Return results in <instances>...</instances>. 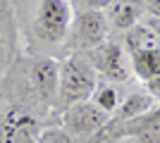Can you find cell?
Returning <instances> with one entry per match:
<instances>
[{
    "mask_svg": "<svg viewBox=\"0 0 160 143\" xmlns=\"http://www.w3.org/2000/svg\"><path fill=\"white\" fill-rule=\"evenodd\" d=\"M91 102H96L103 112L112 115L117 110V105H120V95H117V91L112 86H96L93 95H91Z\"/></svg>",
    "mask_w": 160,
    "mask_h": 143,
    "instance_id": "10",
    "label": "cell"
},
{
    "mask_svg": "<svg viewBox=\"0 0 160 143\" xmlns=\"http://www.w3.org/2000/svg\"><path fill=\"white\" fill-rule=\"evenodd\" d=\"M129 124H139V126L160 129V105H158V107H151L143 117H139V119H134V122H129Z\"/></svg>",
    "mask_w": 160,
    "mask_h": 143,
    "instance_id": "12",
    "label": "cell"
},
{
    "mask_svg": "<svg viewBox=\"0 0 160 143\" xmlns=\"http://www.w3.org/2000/svg\"><path fill=\"white\" fill-rule=\"evenodd\" d=\"M98 79H96V69L91 60L81 57V55H72L69 60L60 64V86H58V98L62 105H72V102L91 100Z\"/></svg>",
    "mask_w": 160,
    "mask_h": 143,
    "instance_id": "1",
    "label": "cell"
},
{
    "mask_svg": "<svg viewBox=\"0 0 160 143\" xmlns=\"http://www.w3.org/2000/svg\"><path fill=\"white\" fill-rule=\"evenodd\" d=\"M153 107V98L146 93V91H136V93L127 95L124 100L117 105V119L120 122H134V119H139L148 112V110Z\"/></svg>",
    "mask_w": 160,
    "mask_h": 143,
    "instance_id": "8",
    "label": "cell"
},
{
    "mask_svg": "<svg viewBox=\"0 0 160 143\" xmlns=\"http://www.w3.org/2000/svg\"><path fill=\"white\" fill-rule=\"evenodd\" d=\"M72 41L81 50H93L100 43H105L108 34V21L103 10H91L84 7L81 12H77V17H72Z\"/></svg>",
    "mask_w": 160,
    "mask_h": 143,
    "instance_id": "4",
    "label": "cell"
},
{
    "mask_svg": "<svg viewBox=\"0 0 160 143\" xmlns=\"http://www.w3.org/2000/svg\"><path fill=\"white\" fill-rule=\"evenodd\" d=\"M110 19L117 29H132L136 26V19H139V5L132 2V0H115L110 5Z\"/></svg>",
    "mask_w": 160,
    "mask_h": 143,
    "instance_id": "9",
    "label": "cell"
},
{
    "mask_svg": "<svg viewBox=\"0 0 160 143\" xmlns=\"http://www.w3.org/2000/svg\"><path fill=\"white\" fill-rule=\"evenodd\" d=\"M91 64H93L96 72H100L110 81H127L129 79L127 57H124V50L117 43H100L98 48H93Z\"/></svg>",
    "mask_w": 160,
    "mask_h": 143,
    "instance_id": "5",
    "label": "cell"
},
{
    "mask_svg": "<svg viewBox=\"0 0 160 143\" xmlns=\"http://www.w3.org/2000/svg\"><path fill=\"white\" fill-rule=\"evenodd\" d=\"M31 79L41 98L55 100L58 98V86H60V62L53 57H43V60L33 62L31 67Z\"/></svg>",
    "mask_w": 160,
    "mask_h": 143,
    "instance_id": "6",
    "label": "cell"
},
{
    "mask_svg": "<svg viewBox=\"0 0 160 143\" xmlns=\"http://www.w3.org/2000/svg\"><path fill=\"white\" fill-rule=\"evenodd\" d=\"M146 93L151 95V98H158L160 100V76H155V79H151V81H146Z\"/></svg>",
    "mask_w": 160,
    "mask_h": 143,
    "instance_id": "13",
    "label": "cell"
},
{
    "mask_svg": "<svg viewBox=\"0 0 160 143\" xmlns=\"http://www.w3.org/2000/svg\"><path fill=\"white\" fill-rule=\"evenodd\" d=\"M72 17L74 12L69 0H41L36 17H33V31L41 41L60 43L69 34Z\"/></svg>",
    "mask_w": 160,
    "mask_h": 143,
    "instance_id": "2",
    "label": "cell"
},
{
    "mask_svg": "<svg viewBox=\"0 0 160 143\" xmlns=\"http://www.w3.org/2000/svg\"><path fill=\"white\" fill-rule=\"evenodd\" d=\"M36 143H77V141L65 129H43L38 134V141Z\"/></svg>",
    "mask_w": 160,
    "mask_h": 143,
    "instance_id": "11",
    "label": "cell"
},
{
    "mask_svg": "<svg viewBox=\"0 0 160 143\" xmlns=\"http://www.w3.org/2000/svg\"><path fill=\"white\" fill-rule=\"evenodd\" d=\"M146 10L153 17H160V0H146Z\"/></svg>",
    "mask_w": 160,
    "mask_h": 143,
    "instance_id": "15",
    "label": "cell"
},
{
    "mask_svg": "<svg viewBox=\"0 0 160 143\" xmlns=\"http://www.w3.org/2000/svg\"><path fill=\"white\" fill-rule=\"evenodd\" d=\"M129 60H132L134 74L141 81H151L155 76H160V45L129 50Z\"/></svg>",
    "mask_w": 160,
    "mask_h": 143,
    "instance_id": "7",
    "label": "cell"
},
{
    "mask_svg": "<svg viewBox=\"0 0 160 143\" xmlns=\"http://www.w3.org/2000/svg\"><path fill=\"white\" fill-rule=\"evenodd\" d=\"M65 129L72 134V136H81V138H88L98 134L100 129H105L110 115L103 112V110L91 100H81V102H72L65 107Z\"/></svg>",
    "mask_w": 160,
    "mask_h": 143,
    "instance_id": "3",
    "label": "cell"
},
{
    "mask_svg": "<svg viewBox=\"0 0 160 143\" xmlns=\"http://www.w3.org/2000/svg\"><path fill=\"white\" fill-rule=\"evenodd\" d=\"M151 31L160 38V17H153V19H151Z\"/></svg>",
    "mask_w": 160,
    "mask_h": 143,
    "instance_id": "16",
    "label": "cell"
},
{
    "mask_svg": "<svg viewBox=\"0 0 160 143\" xmlns=\"http://www.w3.org/2000/svg\"><path fill=\"white\" fill-rule=\"evenodd\" d=\"M84 7H91V10H105L115 2V0H81Z\"/></svg>",
    "mask_w": 160,
    "mask_h": 143,
    "instance_id": "14",
    "label": "cell"
},
{
    "mask_svg": "<svg viewBox=\"0 0 160 143\" xmlns=\"http://www.w3.org/2000/svg\"><path fill=\"white\" fill-rule=\"evenodd\" d=\"M7 2H10V0H0V14H5V10H7Z\"/></svg>",
    "mask_w": 160,
    "mask_h": 143,
    "instance_id": "17",
    "label": "cell"
}]
</instances>
